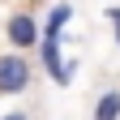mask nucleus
I'll return each mask as SVG.
<instances>
[{"label":"nucleus","mask_w":120,"mask_h":120,"mask_svg":"<svg viewBox=\"0 0 120 120\" xmlns=\"http://www.w3.org/2000/svg\"><path fill=\"white\" fill-rule=\"evenodd\" d=\"M30 86V60L26 56H0V94H22Z\"/></svg>","instance_id":"f257e3e1"},{"label":"nucleus","mask_w":120,"mask_h":120,"mask_svg":"<svg viewBox=\"0 0 120 120\" xmlns=\"http://www.w3.org/2000/svg\"><path fill=\"white\" fill-rule=\"evenodd\" d=\"M39 47H43V69H47L60 86H69V82H73V69H69L73 60L60 56V34H43V39H39Z\"/></svg>","instance_id":"f03ea898"},{"label":"nucleus","mask_w":120,"mask_h":120,"mask_svg":"<svg viewBox=\"0 0 120 120\" xmlns=\"http://www.w3.org/2000/svg\"><path fill=\"white\" fill-rule=\"evenodd\" d=\"M43 34H39V22L30 17V13H13L9 17V43L13 47H34Z\"/></svg>","instance_id":"7ed1b4c3"},{"label":"nucleus","mask_w":120,"mask_h":120,"mask_svg":"<svg viewBox=\"0 0 120 120\" xmlns=\"http://www.w3.org/2000/svg\"><path fill=\"white\" fill-rule=\"evenodd\" d=\"M94 116H99V120H116V116H120V90H107V94H99Z\"/></svg>","instance_id":"20e7f679"},{"label":"nucleus","mask_w":120,"mask_h":120,"mask_svg":"<svg viewBox=\"0 0 120 120\" xmlns=\"http://www.w3.org/2000/svg\"><path fill=\"white\" fill-rule=\"evenodd\" d=\"M69 17H73V9H69V4H56L52 17H47V34H60V26H64Z\"/></svg>","instance_id":"39448f33"},{"label":"nucleus","mask_w":120,"mask_h":120,"mask_svg":"<svg viewBox=\"0 0 120 120\" xmlns=\"http://www.w3.org/2000/svg\"><path fill=\"white\" fill-rule=\"evenodd\" d=\"M116 43H120V22H116Z\"/></svg>","instance_id":"423d86ee"}]
</instances>
